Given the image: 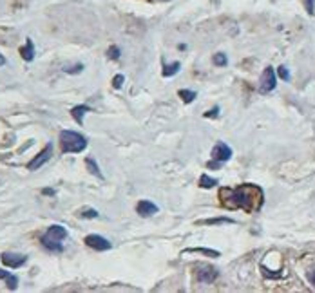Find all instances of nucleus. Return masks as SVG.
<instances>
[{
	"instance_id": "bb28decb",
	"label": "nucleus",
	"mask_w": 315,
	"mask_h": 293,
	"mask_svg": "<svg viewBox=\"0 0 315 293\" xmlns=\"http://www.w3.org/2000/svg\"><path fill=\"white\" fill-rule=\"evenodd\" d=\"M217 114H219V107H214V109L210 111V113L205 114V118H216Z\"/></svg>"
},
{
	"instance_id": "dca6fc26",
	"label": "nucleus",
	"mask_w": 315,
	"mask_h": 293,
	"mask_svg": "<svg viewBox=\"0 0 315 293\" xmlns=\"http://www.w3.org/2000/svg\"><path fill=\"white\" fill-rule=\"evenodd\" d=\"M180 67H181L180 62H174V63H171V65H165V67H163V76H165V78L174 76V74H178V72H180Z\"/></svg>"
},
{
	"instance_id": "ddd939ff",
	"label": "nucleus",
	"mask_w": 315,
	"mask_h": 293,
	"mask_svg": "<svg viewBox=\"0 0 315 293\" xmlns=\"http://www.w3.org/2000/svg\"><path fill=\"white\" fill-rule=\"evenodd\" d=\"M0 279H4L6 282H8V288L9 289H17L18 279L15 275H11L8 270H0Z\"/></svg>"
},
{
	"instance_id": "cd10ccee",
	"label": "nucleus",
	"mask_w": 315,
	"mask_h": 293,
	"mask_svg": "<svg viewBox=\"0 0 315 293\" xmlns=\"http://www.w3.org/2000/svg\"><path fill=\"white\" fill-rule=\"evenodd\" d=\"M308 279H310L311 286H313V288H315V268H311V270L308 271Z\"/></svg>"
},
{
	"instance_id": "1a4fd4ad",
	"label": "nucleus",
	"mask_w": 315,
	"mask_h": 293,
	"mask_svg": "<svg viewBox=\"0 0 315 293\" xmlns=\"http://www.w3.org/2000/svg\"><path fill=\"white\" fill-rule=\"evenodd\" d=\"M217 270L216 268H212V266H203L198 270V280L199 282H205V284H210L212 280H216L217 279Z\"/></svg>"
},
{
	"instance_id": "c85d7f7f",
	"label": "nucleus",
	"mask_w": 315,
	"mask_h": 293,
	"mask_svg": "<svg viewBox=\"0 0 315 293\" xmlns=\"http://www.w3.org/2000/svg\"><path fill=\"white\" fill-rule=\"evenodd\" d=\"M221 167V161H216V159H214V161H210V163H208V168H216V170H217V168H219Z\"/></svg>"
},
{
	"instance_id": "6e6552de",
	"label": "nucleus",
	"mask_w": 315,
	"mask_h": 293,
	"mask_svg": "<svg viewBox=\"0 0 315 293\" xmlns=\"http://www.w3.org/2000/svg\"><path fill=\"white\" fill-rule=\"evenodd\" d=\"M27 261V255H22V253H2V262L9 268H20L24 262Z\"/></svg>"
},
{
	"instance_id": "7c9ffc66",
	"label": "nucleus",
	"mask_w": 315,
	"mask_h": 293,
	"mask_svg": "<svg viewBox=\"0 0 315 293\" xmlns=\"http://www.w3.org/2000/svg\"><path fill=\"white\" fill-rule=\"evenodd\" d=\"M4 65H6V58L2 56V54H0V67H4Z\"/></svg>"
},
{
	"instance_id": "f03ea898",
	"label": "nucleus",
	"mask_w": 315,
	"mask_h": 293,
	"mask_svg": "<svg viewBox=\"0 0 315 293\" xmlns=\"http://www.w3.org/2000/svg\"><path fill=\"white\" fill-rule=\"evenodd\" d=\"M67 237V230L60 225H53L47 228L44 235H42V246L47 248L49 252H63V244L62 241Z\"/></svg>"
},
{
	"instance_id": "6ab92c4d",
	"label": "nucleus",
	"mask_w": 315,
	"mask_h": 293,
	"mask_svg": "<svg viewBox=\"0 0 315 293\" xmlns=\"http://www.w3.org/2000/svg\"><path fill=\"white\" fill-rule=\"evenodd\" d=\"M178 94H180V98L183 100L185 104H190V102H194V100H196V92H194V90H190V89H181Z\"/></svg>"
},
{
	"instance_id": "f3484780",
	"label": "nucleus",
	"mask_w": 315,
	"mask_h": 293,
	"mask_svg": "<svg viewBox=\"0 0 315 293\" xmlns=\"http://www.w3.org/2000/svg\"><path fill=\"white\" fill-rule=\"evenodd\" d=\"M86 167L89 168V172L93 174V176H96L98 179H104V174L100 172V168H98V165H96V161L95 159H86Z\"/></svg>"
},
{
	"instance_id": "5701e85b",
	"label": "nucleus",
	"mask_w": 315,
	"mask_h": 293,
	"mask_svg": "<svg viewBox=\"0 0 315 293\" xmlns=\"http://www.w3.org/2000/svg\"><path fill=\"white\" fill-rule=\"evenodd\" d=\"M63 71L69 72V74H76V72L84 71V65H82V63H76V65H72V67H63Z\"/></svg>"
},
{
	"instance_id": "20e7f679",
	"label": "nucleus",
	"mask_w": 315,
	"mask_h": 293,
	"mask_svg": "<svg viewBox=\"0 0 315 293\" xmlns=\"http://www.w3.org/2000/svg\"><path fill=\"white\" fill-rule=\"evenodd\" d=\"M275 85H277V74H275L274 67H266L259 78V92L268 94L270 90L275 89Z\"/></svg>"
},
{
	"instance_id": "412c9836",
	"label": "nucleus",
	"mask_w": 315,
	"mask_h": 293,
	"mask_svg": "<svg viewBox=\"0 0 315 293\" xmlns=\"http://www.w3.org/2000/svg\"><path fill=\"white\" fill-rule=\"evenodd\" d=\"M80 216L86 217V219H95V217H98L100 214L96 212L95 208H84V210H80Z\"/></svg>"
},
{
	"instance_id": "aec40b11",
	"label": "nucleus",
	"mask_w": 315,
	"mask_h": 293,
	"mask_svg": "<svg viewBox=\"0 0 315 293\" xmlns=\"http://www.w3.org/2000/svg\"><path fill=\"white\" fill-rule=\"evenodd\" d=\"M214 63H216L217 67H225L226 63H228L226 54L225 53H216V54H214Z\"/></svg>"
},
{
	"instance_id": "c756f323",
	"label": "nucleus",
	"mask_w": 315,
	"mask_h": 293,
	"mask_svg": "<svg viewBox=\"0 0 315 293\" xmlns=\"http://www.w3.org/2000/svg\"><path fill=\"white\" fill-rule=\"evenodd\" d=\"M42 194H44V196H54L56 192H54L53 188H44V190H42Z\"/></svg>"
},
{
	"instance_id": "a878e982",
	"label": "nucleus",
	"mask_w": 315,
	"mask_h": 293,
	"mask_svg": "<svg viewBox=\"0 0 315 293\" xmlns=\"http://www.w3.org/2000/svg\"><path fill=\"white\" fill-rule=\"evenodd\" d=\"M304 2V8H306L308 15H313L315 11V0H302Z\"/></svg>"
},
{
	"instance_id": "39448f33",
	"label": "nucleus",
	"mask_w": 315,
	"mask_h": 293,
	"mask_svg": "<svg viewBox=\"0 0 315 293\" xmlns=\"http://www.w3.org/2000/svg\"><path fill=\"white\" fill-rule=\"evenodd\" d=\"M51 156H53V143H47L44 147V150H42L38 156H35L31 161L27 163V168H29V170H38L42 165H45V163L49 161Z\"/></svg>"
},
{
	"instance_id": "7ed1b4c3",
	"label": "nucleus",
	"mask_w": 315,
	"mask_h": 293,
	"mask_svg": "<svg viewBox=\"0 0 315 293\" xmlns=\"http://www.w3.org/2000/svg\"><path fill=\"white\" fill-rule=\"evenodd\" d=\"M60 145L62 150L67 154H76L87 149V140L80 132L74 131H62L60 132Z\"/></svg>"
},
{
	"instance_id": "423d86ee",
	"label": "nucleus",
	"mask_w": 315,
	"mask_h": 293,
	"mask_svg": "<svg viewBox=\"0 0 315 293\" xmlns=\"http://www.w3.org/2000/svg\"><path fill=\"white\" fill-rule=\"evenodd\" d=\"M86 244L89 248L96 250V252H105V250H111V243H109L105 237L102 235H96V234H91L86 237Z\"/></svg>"
},
{
	"instance_id": "4be33fe9",
	"label": "nucleus",
	"mask_w": 315,
	"mask_h": 293,
	"mask_svg": "<svg viewBox=\"0 0 315 293\" xmlns=\"http://www.w3.org/2000/svg\"><path fill=\"white\" fill-rule=\"evenodd\" d=\"M277 74H279V76L283 78L284 81H290V78H292V74H290L288 67H284V65H281L279 71H277Z\"/></svg>"
},
{
	"instance_id": "393cba45",
	"label": "nucleus",
	"mask_w": 315,
	"mask_h": 293,
	"mask_svg": "<svg viewBox=\"0 0 315 293\" xmlns=\"http://www.w3.org/2000/svg\"><path fill=\"white\" fill-rule=\"evenodd\" d=\"M123 80H125V76H123V74H116V76L113 78V85H114V89H120V87L123 85Z\"/></svg>"
},
{
	"instance_id": "9d476101",
	"label": "nucleus",
	"mask_w": 315,
	"mask_h": 293,
	"mask_svg": "<svg viewBox=\"0 0 315 293\" xmlns=\"http://www.w3.org/2000/svg\"><path fill=\"white\" fill-rule=\"evenodd\" d=\"M136 210L140 214L141 217H150L158 212V207L150 201H140V203L136 205Z\"/></svg>"
},
{
	"instance_id": "f257e3e1",
	"label": "nucleus",
	"mask_w": 315,
	"mask_h": 293,
	"mask_svg": "<svg viewBox=\"0 0 315 293\" xmlns=\"http://www.w3.org/2000/svg\"><path fill=\"white\" fill-rule=\"evenodd\" d=\"M219 199L221 205L228 210L241 208L245 212L254 214L261 210L263 203H265V194H263L261 186L243 183L235 188H219Z\"/></svg>"
},
{
	"instance_id": "f8f14e48",
	"label": "nucleus",
	"mask_w": 315,
	"mask_h": 293,
	"mask_svg": "<svg viewBox=\"0 0 315 293\" xmlns=\"http://www.w3.org/2000/svg\"><path fill=\"white\" fill-rule=\"evenodd\" d=\"M91 109L87 107V105H76V107H72V111H71V116L74 118V122L76 123H84V118H86V114L89 113Z\"/></svg>"
},
{
	"instance_id": "9b49d317",
	"label": "nucleus",
	"mask_w": 315,
	"mask_h": 293,
	"mask_svg": "<svg viewBox=\"0 0 315 293\" xmlns=\"http://www.w3.org/2000/svg\"><path fill=\"white\" fill-rule=\"evenodd\" d=\"M20 56H22L26 62H33V60H35V45H33V42L29 40V38L26 40V45L20 47Z\"/></svg>"
},
{
	"instance_id": "4468645a",
	"label": "nucleus",
	"mask_w": 315,
	"mask_h": 293,
	"mask_svg": "<svg viewBox=\"0 0 315 293\" xmlns=\"http://www.w3.org/2000/svg\"><path fill=\"white\" fill-rule=\"evenodd\" d=\"M226 223H235L234 219L230 217H216V219H203V221H198V225H226Z\"/></svg>"
},
{
	"instance_id": "b1692460",
	"label": "nucleus",
	"mask_w": 315,
	"mask_h": 293,
	"mask_svg": "<svg viewBox=\"0 0 315 293\" xmlns=\"http://www.w3.org/2000/svg\"><path fill=\"white\" fill-rule=\"evenodd\" d=\"M109 58L113 60H118L120 58V47H116V45H113V47H109Z\"/></svg>"
},
{
	"instance_id": "0eeeda50",
	"label": "nucleus",
	"mask_w": 315,
	"mask_h": 293,
	"mask_svg": "<svg viewBox=\"0 0 315 293\" xmlns=\"http://www.w3.org/2000/svg\"><path fill=\"white\" fill-rule=\"evenodd\" d=\"M230 158H232V149H230L228 145L223 143V141L216 143V147L212 149V159L223 163V161H228Z\"/></svg>"
},
{
	"instance_id": "a211bd4d",
	"label": "nucleus",
	"mask_w": 315,
	"mask_h": 293,
	"mask_svg": "<svg viewBox=\"0 0 315 293\" xmlns=\"http://www.w3.org/2000/svg\"><path fill=\"white\" fill-rule=\"evenodd\" d=\"M216 185H217V179L207 176V174H203V176L199 177V186H201V188H212V186H216Z\"/></svg>"
},
{
	"instance_id": "2eb2a0df",
	"label": "nucleus",
	"mask_w": 315,
	"mask_h": 293,
	"mask_svg": "<svg viewBox=\"0 0 315 293\" xmlns=\"http://www.w3.org/2000/svg\"><path fill=\"white\" fill-rule=\"evenodd\" d=\"M185 253H203V255H207V257H219V252L208 250V248H187Z\"/></svg>"
}]
</instances>
